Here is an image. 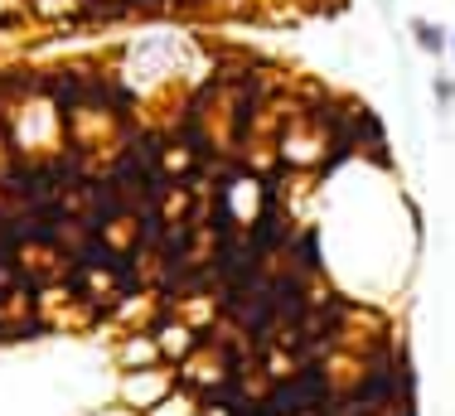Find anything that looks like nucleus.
<instances>
[{"label":"nucleus","mask_w":455,"mask_h":416,"mask_svg":"<svg viewBox=\"0 0 455 416\" xmlns=\"http://www.w3.org/2000/svg\"><path fill=\"white\" fill-rule=\"evenodd\" d=\"M156 416H194V402H184V397H170V402H160Z\"/></svg>","instance_id":"2"},{"label":"nucleus","mask_w":455,"mask_h":416,"mask_svg":"<svg viewBox=\"0 0 455 416\" xmlns=\"http://www.w3.org/2000/svg\"><path fill=\"white\" fill-rule=\"evenodd\" d=\"M165 392H170V382L160 378V373H136L132 382H126V397L132 402H165Z\"/></svg>","instance_id":"1"},{"label":"nucleus","mask_w":455,"mask_h":416,"mask_svg":"<svg viewBox=\"0 0 455 416\" xmlns=\"http://www.w3.org/2000/svg\"><path fill=\"white\" fill-rule=\"evenodd\" d=\"M417 44H427L431 53H441V49H446V39L436 35V25H417Z\"/></svg>","instance_id":"3"}]
</instances>
